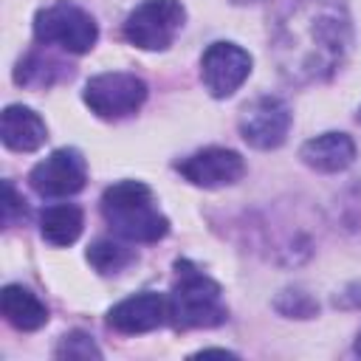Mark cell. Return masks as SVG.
<instances>
[{"mask_svg":"<svg viewBox=\"0 0 361 361\" xmlns=\"http://www.w3.org/2000/svg\"><path fill=\"white\" fill-rule=\"evenodd\" d=\"M350 48V20L341 6L327 0H307L279 23L276 56L282 71L296 79L330 76Z\"/></svg>","mask_w":361,"mask_h":361,"instance_id":"6da1fadb","label":"cell"},{"mask_svg":"<svg viewBox=\"0 0 361 361\" xmlns=\"http://www.w3.org/2000/svg\"><path fill=\"white\" fill-rule=\"evenodd\" d=\"M102 214L107 226L133 243H155L169 231V220L161 214L155 195L141 180H118L102 195Z\"/></svg>","mask_w":361,"mask_h":361,"instance_id":"7a4b0ae2","label":"cell"},{"mask_svg":"<svg viewBox=\"0 0 361 361\" xmlns=\"http://www.w3.org/2000/svg\"><path fill=\"white\" fill-rule=\"evenodd\" d=\"M169 322L178 330L223 324L226 305L220 285L206 274L195 271L189 262H178V279L169 293Z\"/></svg>","mask_w":361,"mask_h":361,"instance_id":"3957f363","label":"cell"},{"mask_svg":"<svg viewBox=\"0 0 361 361\" xmlns=\"http://www.w3.org/2000/svg\"><path fill=\"white\" fill-rule=\"evenodd\" d=\"M34 37L45 45H59L68 54H87L99 39V25L82 6L59 0L37 11Z\"/></svg>","mask_w":361,"mask_h":361,"instance_id":"277c9868","label":"cell"},{"mask_svg":"<svg viewBox=\"0 0 361 361\" xmlns=\"http://www.w3.org/2000/svg\"><path fill=\"white\" fill-rule=\"evenodd\" d=\"M183 20L186 11L180 0H144L130 11L124 37L141 51H166L183 28Z\"/></svg>","mask_w":361,"mask_h":361,"instance_id":"5b68a950","label":"cell"},{"mask_svg":"<svg viewBox=\"0 0 361 361\" xmlns=\"http://www.w3.org/2000/svg\"><path fill=\"white\" fill-rule=\"evenodd\" d=\"M85 104L107 121H118L124 116H133L144 99H147V85L144 79H138L135 73H124V71H110V73H99L93 79H87L85 85Z\"/></svg>","mask_w":361,"mask_h":361,"instance_id":"8992f818","label":"cell"},{"mask_svg":"<svg viewBox=\"0 0 361 361\" xmlns=\"http://www.w3.org/2000/svg\"><path fill=\"white\" fill-rule=\"evenodd\" d=\"M290 130V110L276 96H259L240 113V135L254 149H276Z\"/></svg>","mask_w":361,"mask_h":361,"instance_id":"52a82bcc","label":"cell"},{"mask_svg":"<svg viewBox=\"0 0 361 361\" xmlns=\"http://www.w3.org/2000/svg\"><path fill=\"white\" fill-rule=\"evenodd\" d=\"M31 186L37 195L42 197H68L85 189L87 183V164L82 158V152L62 147L54 149L45 161H39L31 175H28Z\"/></svg>","mask_w":361,"mask_h":361,"instance_id":"ba28073f","label":"cell"},{"mask_svg":"<svg viewBox=\"0 0 361 361\" xmlns=\"http://www.w3.org/2000/svg\"><path fill=\"white\" fill-rule=\"evenodd\" d=\"M251 73V54L234 42H212L200 56V79L214 99L231 96Z\"/></svg>","mask_w":361,"mask_h":361,"instance_id":"9c48e42d","label":"cell"},{"mask_svg":"<svg viewBox=\"0 0 361 361\" xmlns=\"http://www.w3.org/2000/svg\"><path fill=\"white\" fill-rule=\"evenodd\" d=\"M178 172L203 189H217V186H231L243 178L245 164L234 149L226 147H206L197 149L195 155L178 161Z\"/></svg>","mask_w":361,"mask_h":361,"instance_id":"30bf717a","label":"cell"},{"mask_svg":"<svg viewBox=\"0 0 361 361\" xmlns=\"http://www.w3.org/2000/svg\"><path fill=\"white\" fill-rule=\"evenodd\" d=\"M166 319H169V299L155 293V290L127 296L118 305H113L107 313V324L118 333H127V336L149 333V330L161 327Z\"/></svg>","mask_w":361,"mask_h":361,"instance_id":"8fae6325","label":"cell"},{"mask_svg":"<svg viewBox=\"0 0 361 361\" xmlns=\"http://www.w3.org/2000/svg\"><path fill=\"white\" fill-rule=\"evenodd\" d=\"M0 138L14 152H34L45 144L48 130H45V121L31 107L8 104L0 118Z\"/></svg>","mask_w":361,"mask_h":361,"instance_id":"7c38bea8","label":"cell"},{"mask_svg":"<svg viewBox=\"0 0 361 361\" xmlns=\"http://www.w3.org/2000/svg\"><path fill=\"white\" fill-rule=\"evenodd\" d=\"M302 161L319 172H341L355 161V144L347 133H322L302 144Z\"/></svg>","mask_w":361,"mask_h":361,"instance_id":"4fadbf2b","label":"cell"},{"mask_svg":"<svg viewBox=\"0 0 361 361\" xmlns=\"http://www.w3.org/2000/svg\"><path fill=\"white\" fill-rule=\"evenodd\" d=\"M0 310L6 316V322L17 330H39L45 322H48V310L45 305L31 293L25 290L23 285H6L3 293H0Z\"/></svg>","mask_w":361,"mask_h":361,"instance_id":"5bb4252c","label":"cell"},{"mask_svg":"<svg viewBox=\"0 0 361 361\" xmlns=\"http://www.w3.org/2000/svg\"><path fill=\"white\" fill-rule=\"evenodd\" d=\"M82 209L73 206V203H56V206H48L39 217V234L45 243L51 245H71L79 240L82 234Z\"/></svg>","mask_w":361,"mask_h":361,"instance_id":"9a60e30c","label":"cell"},{"mask_svg":"<svg viewBox=\"0 0 361 361\" xmlns=\"http://www.w3.org/2000/svg\"><path fill=\"white\" fill-rule=\"evenodd\" d=\"M87 259L99 274H118L121 268H127L135 259V254L113 240H99L87 248Z\"/></svg>","mask_w":361,"mask_h":361,"instance_id":"2e32d148","label":"cell"},{"mask_svg":"<svg viewBox=\"0 0 361 361\" xmlns=\"http://www.w3.org/2000/svg\"><path fill=\"white\" fill-rule=\"evenodd\" d=\"M56 358H102V350L93 344V338L87 333H68L62 336L59 347H56Z\"/></svg>","mask_w":361,"mask_h":361,"instance_id":"e0dca14e","label":"cell"},{"mask_svg":"<svg viewBox=\"0 0 361 361\" xmlns=\"http://www.w3.org/2000/svg\"><path fill=\"white\" fill-rule=\"evenodd\" d=\"M20 209V200H17V192H14V186L11 183H6V203H3V217H6V223H11L14 220V212Z\"/></svg>","mask_w":361,"mask_h":361,"instance_id":"ac0fdd59","label":"cell"},{"mask_svg":"<svg viewBox=\"0 0 361 361\" xmlns=\"http://www.w3.org/2000/svg\"><path fill=\"white\" fill-rule=\"evenodd\" d=\"M197 355H234V353H228V350H217V347H209V350H200Z\"/></svg>","mask_w":361,"mask_h":361,"instance_id":"d6986e66","label":"cell"},{"mask_svg":"<svg viewBox=\"0 0 361 361\" xmlns=\"http://www.w3.org/2000/svg\"><path fill=\"white\" fill-rule=\"evenodd\" d=\"M355 353L361 355V333H358V338H355Z\"/></svg>","mask_w":361,"mask_h":361,"instance_id":"ffe728a7","label":"cell"}]
</instances>
